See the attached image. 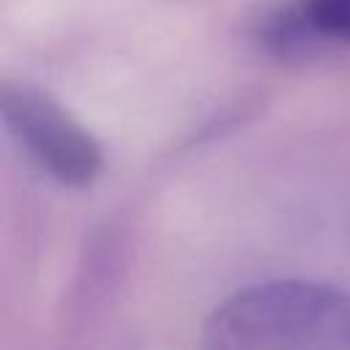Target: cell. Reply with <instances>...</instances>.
I'll list each match as a JSON object with an SVG mask.
<instances>
[{"instance_id":"6da1fadb","label":"cell","mask_w":350,"mask_h":350,"mask_svg":"<svg viewBox=\"0 0 350 350\" xmlns=\"http://www.w3.org/2000/svg\"><path fill=\"white\" fill-rule=\"evenodd\" d=\"M200 350H350V293L304 279L252 284L211 312Z\"/></svg>"},{"instance_id":"7a4b0ae2","label":"cell","mask_w":350,"mask_h":350,"mask_svg":"<svg viewBox=\"0 0 350 350\" xmlns=\"http://www.w3.org/2000/svg\"><path fill=\"white\" fill-rule=\"evenodd\" d=\"M0 118L19 150L60 186L85 189L101 175L98 139L49 93L27 82H3Z\"/></svg>"},{"instance_id":"3957f363","label":"cell","mask_w":350,"mask_h":350,"mask_svg":"<svg viewBox=\"0 0 350 350\" xmlns=\"http://www.w3.org/2000/svg\"><path fill=\"white\" fill-rule=\"evenodd\" d=\"M249 36L262 52L279 60H309L325 46H334L301 0L276 3L257 11L249 25Z\"/></svg>"},{"instance_id":"277c9868","label":"cell","mask_w":350,"mask_h":350,"mask_svg":"<svg viewBox=\"0 0 350 350\" xmlns=\"http://www.w3.org/2000/svg\"><path fill=\"white\" fill-rule=\"evenodd\" d=\"M331 44H350V0H301Z\"/></svg>"}]
</instances>
